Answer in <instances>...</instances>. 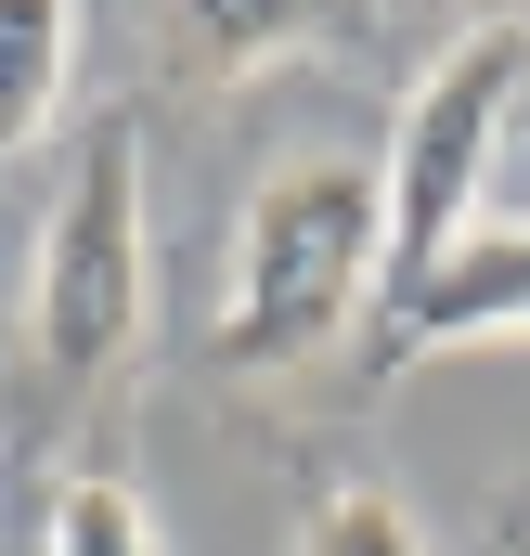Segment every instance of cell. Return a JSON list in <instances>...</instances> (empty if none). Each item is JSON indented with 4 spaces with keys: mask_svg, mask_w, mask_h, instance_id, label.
<instances>
[{
    "mask_svg": "<svg viewBox=\"0 0 530 556\" xmlns=\"http://www.w3.org/2000/svg\"><path fill=\"white\" fill-rule=\"evenodd\" d=\"M376 247H389V194L376 155L350 142H298L272 155L247 220H234V285H220V363L234 376H298L311 350H337L376 298Z\"/></svg>",
    "mask_w": 530,
    "mask_h": 556,
    "instance_id": "6da1fadb",
    "label": "cell"
},
{
    "mask_svg": "<svg viewBox=\"0 0 530 556\" xmlns=\"http://www.w3.org/2000/svg\"><path fill=\"white\" fill-rule=\"evenodd\" d=\"M530 91V13H492V26H466V39H440L427 52V78L401 91L389 117V168H376V194H389V247H376V324H389L414 285L440 273L492 207V155H505V117H518Z\"/></svg>",
    "mask_w": 530,
    "mask_h": 556,
    "instance_id": "7a4b0ae2",
    "label": "cell"
},
{
    "mask_svg": "<svg viewBox=\"0 0 530 556\" xmlns=\"http://www.w3.org/2000/svg\"><path fill=\"white\" fill-rule=\"evenodd\" d=\"M142 285H155V247H142V130L130 117H91L78 155H65V194L39 207V285H26L39 376L65 402L104 389L142 350Z\"/></svg>",
    "mask_w": 530,
    "mask_h": 556,
    "instance_id": "3957f363",
    "label": "cell"
},
{
    "mask_svg": "<svg viewBox=\"0 0 530 556\" xmlns=\"http://www.w3.org/2000/svg\"><path fill=\"white\" fill-rule=\"evenodd\" d=\"M479 337H530V220H479L440 273L376 324V376H414L440 350H479Z\"/></svg>",
    "mask_w": 530,
    "mask_h": 556,
    "instance_id": "277c9868",
    "label": "cell"
},
{
    "mask_svg": "<svg viewBox=\"0 0 530 556\" xmlns=\"http://www.w3.org/2000/svg\"><path fill=\"white\" fill-rule=\"evenodd\" d=\"M65 91H78V13H0V155L52 130Z\"/></svg>",
    "mask_w": 530,
    "mask_h": 556,
    "instance_id": "5b68a950",
    "label": "cell"
},
{
    "mask_svg": "<svg viewBox=\"0 0 530 556\" xmlns=\"http://www.w3.org/2000/svg\"><path fill=\"white\" fill-rule=\"evenodd\" d=\"M39 556H168V544H155V505L117 466H65L39 505Z\"/></svg>",
    "mask_w": 530,
    "mask_h": 556,
    "instance_id": "8992f818",
    "label": "cell"
},
{
    "mask_svg": "<svg viewBox=\"0 0 530 556\" xmlns=\"http://www.w3.org/2000/svg\"><path fill=\"white\" fill-rule=\"evenodd\" d=\"M298 556H427V531L389 479H324L311 518H298Z\"/></svg>",
    "mask_w": 530,
    "mask_h": 556,
    "instance_id": "52a82bcc",
    "label": "cell"
},
{
    "mask_svg": "<svg viewBox=\"0 0 530 556\" xmlns=\"http://www.w3.org/2000/svg\"><path fill=\"white\" fill-rule=\"evenodd\" d=\"M311 39H324L311 13H207V26L181 39V65H194V78H247V65H298Z\"/></svg>",
    "mask_w": 530,
    "mask_h": 556,
    "instance_id": "ba28073f",
    "label": "cell"
}]
</instances>
